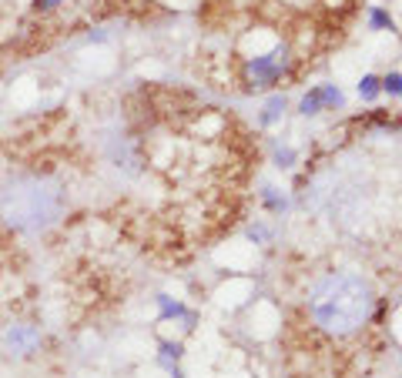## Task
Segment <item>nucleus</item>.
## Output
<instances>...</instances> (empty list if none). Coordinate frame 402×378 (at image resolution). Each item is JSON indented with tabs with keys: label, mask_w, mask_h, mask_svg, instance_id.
<instances>
[{
	"label": "nucleus",
	"mask_w": 402,
	"mask_h": 378,
	"mask_svg": "<svg viewBox=\"0 0 402 378\" xmlns=\"http://www.w3.org/2000/svg\"><path fill=\"white\" fill-rule=\"evenodd\" d=\"M375 94H379V77L366 74L362 80H359V97H362V101H372Z\"/></svg>",
	"instance_id": "9d476101"
},
{
	"label": "nucleus",
	"mask_w": 402,
	"mask_h": 378,
	"mask_svg": "<svg viewBox=\"0 0 402 378\" xmlns=\"http://www.w3.org/2000/svg\"><path fill=\"white\" fill-rule=\"evenodd\" d=\"M158 304H161V318H185V321H188V328H191V321H195V318H191V315L185 312V304L171 302L168 295H161V298H158Z\"/></svg>",
	"instance_id": "423d86ee"
},
{
	"label": "nucleus",
	"mask_w": 402,
	"mask_h": 378,
	"mask_svg": "<svg viewBox=\"0 0 402 378\" xmlns=\"http://www.w3.org/2000/svg\"><path fill=\"white\" fill-rule=\"evenodd\" d=\"M282 114H285V97H282V94H275V97L265 104V111H262V118H258V121H262L265 127H272L275 121H282Z\"/></svg>",
	"instance_id": "39448f33"
},
{
	"label": "nucleus",
	"mask_w": 402,
	"mask_h": 378,
	"mask_svg": "<svg viewBox=\"0 0 402 378\" xmlns=\"http://www.w3.org/2000/svg\"><path fill=\"white\" fill-rule=\"evenodd\" d=\"M399 80H402V77H399V71H392V74H386V77H382V84H379V91H386V94H392V97H399V91H402V88H399Z\"/></svg>",
	"instance_id": "9b49d317"
},
{
	"label": "nucleus",
	"mask_w": 402,
	"mask_h": 378,
	"mask_svg": "<svg viewBox=\"0 0 402 378\" xmlns=\"http://www.w3.org/2000/svg\"><path fill=\"white\" fill-rule=\"evenodd\" d=\"M57 4H61V0H37V7H47V10H50V7H57Z\"/></svg>",
	"instance_id": "4468645a"
},
{
	"label": "nucleus",
	"mask_w": 402,
	"mask_h": 378,
	"mask_svg": "<svg viewBox=\"0 0 402 378\" xmlns=\"http://www.w3.org/2000/svg\"><path fill=\"white\" fill-rule=\"evenodd\" d=\"M178 358H181V345L178 342H165L161 345V362L171 365V362H178Z\"/></svg>",
	"instance_id": "ddd939ff"
},
{
	"label": "nucleus",
	"mask_w": 402,
	"mask_h": 378,
	"mask_svg": "<svg viewBox=\"0 0 402 378\" xmlns=\"http://www.w3.org/2000/svg\"><path fill=\"white\" fill-rule=\"evenodd\" d=\"M369 24H372V31H392V17L386 14V10H382V7H372L369 10Z\"/></svg>",
	"instance_id": "1a4fd4ad"
},
{
	"label": "nucleus",
	"mask_w": 402,
	"mask_h": 378,
	"mask_svg": "<svg viewBox=\"0 0 402 378\" xmlns=\"http://www.w3.org/2000/svg\"><path fill=\"white\" fill-rule=\"evenodd\" d=\"M64 211V195L41 174H17L0 188V218L17 231H44Z\"/></svg>",
	"instance_id": "f03ea898"
},
{
	"label": "nucleus",
	"mask_w": 402,
	"mask_h": 378,
	"mask_svg": "<svg viewBox=\"0 0 402 378\" xmlns=\"http://www.w3.org/2000/svg\"><path fill=\"white\" fill-rule=\"evenodd\" d=\"M319 94H322V104L328 107V111H332V107H342V104H345V97H342V91L335 88V84H322V88H319Z\"/></svg>",
	"instance_id": "6e6552de"
},
{
	"label": "nucleus",
	"mask_w": 402,
	"mask_h": 378,
	"mask_svg": "<svg viewBox=\"0 0 402 378\" xmlns=\"http://www.w3.org/2000/svg\"><path fill=\"white\" fill-rule=\"evenodd\" d=\"M265 204H268L272 211H285V208H289L285 195H275V188H265Z\"/></svg>",
	"instance_id": "f8f14e48"
},
{
	"label": "nucleus",
	"mask_w": 402,
	"mask_h": 378,
	"mask_svg": "<svg viewBox=\"0 0 402 378\" xmlns=\"http://www.w3.org/2000/svg\"><path fill=\"white\" fill-rule=\"evenodd\" d=\"M372 308H375V291L356 272L325 274L309 295L312 321L322 332L335 335V338H345V335L359 332L372 318Z\"/></svg>",
	"instance_id": "f257e3e1"
},
{
	"label": "nucleus",
	"mask_w": 402,
	"mask_h": 378,
	"mask_svg": "<svg viewBox=\"0 0 402 378\" xmlns=\"http://www.w3.org/2000/svg\"><path fill=\"white\" fill-rule=\"evenodd\" d=\"M285 71V54L279 50H272V54H265V57H251L245 64V84L251 91H262V88H272L275 80L282 77Z\"/></svg>",
	"instance_id": "7ed1b4c3"
},
{
	"label": "nucleus",
	"mask_w": 402,
	"mask_h": 378,
	"mask_svg": "<svg viewBox=\"0 0 402 378\" xmlns=\"http://www.w3.org/2000/svg\"><path fill=\"white\" fill-rule=\"evenodd\" d=\"M4 342H7V348L14 351V355H31L34 348L41 345V335H37V328L34 325H11L7 328V335H4Z\"/></svg>",
	"instance_id": "20e7f679"
},
{
	"label": "nucleus",
	"mask_w": 402,
	"mask_h": 378,
	"mask_svg": "<svg viewBox=\"0 0 402 378\" xmlns=\"http://www.w3.org/2000/svg\"><path fill=\"white\" fill-rule=\"evenodd\" d=\"M322 94H319V88H312L309 94H305V97H302V104H298V111H302V114H305V118H309V114H319V111H322Z\"/></svg>",
	"instance_id": "0eeeda50"
}]
</instances>
